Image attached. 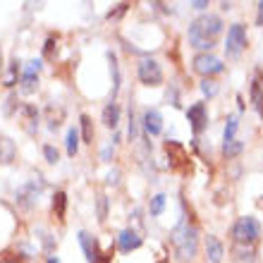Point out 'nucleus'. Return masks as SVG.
Segmentation results:
<instances>
[{"label":"nucleus","instance_id":"obj_12","mask_svg":"<svg viewBox=\"0 0 263 263\" xmlns=\"http://www.w3.org/2000/svg\"><path fill=\"white\" fill-rule=\"evenodd\" d=\"M118 122H120V105L115 103V101H110V103L103 108V125L105 127H118Z\"/></svg>","mask_w":263,"mask_h":263},{"label":"nucleus","instance_id":"obj_11","mask_svg":"<svg viewBox=\"0 0 263 263\" xmlns=\"http://www.w3.org/2000/svg\"><path fill=\"white\" fill-rule=\"evenodd\" d=\"M79 244H82L84 254H86V261L89 263H96L98 261V247H96V239L86 232H79Z\"/></svg>","mask_w":263,"mask_h":263},{"label":"nucleus","instance_id":"obj_31","mask_svg":"<svg viewBox=\"0 0 263 263\" xmlns=\"http://www.w3.org/2000/svg\"><path fill=\"white\" fill-rule=\"evenodd\" d=\"M96 263H108V258H98V261Z\"/></svg>","mask_w":263,"mask_h":263},{"label":"nucleus","instance_id":"obj_17","mask_svg":"<svg viewBox=\"0 0 263 263\" xmlns=\"http://www.w3.org/2000/svg\"><path fill=\"white\" fill-rule=\"evenodd\" d=\"M251 103H254V108H256V110L263 115V91H261V82H254V84H251Z\"/></svg>","mask_w":263,"mask_h":263},{"label":"nucleus","instance_id":"obj_30","mask_svg":"<svg viewBox=\"0 0 263 263\" xmlns=\"http://www.w3.org/2000/svg\"><path fill=\"white\" fill-rule=\"evenodd\" d=\"M46 263H60V258H58V256H48V258H46Z\"/></svg>","mask_w":263,"mask_h":263},{"label":"nucleus","instance_id":"obj_27","mask_svg":"<svg viewBox=\"0 0 263 263\" xmlns=\"http://www.w3.org/2000/svg\"><path fill=\"white\" fill-rule=\"evenodd\" d=\"M0 263H17V256H12V254H0Z\"/></svg>","mask_w":263,"mask_h":263},{"label":"nucleus","instance_id":"obj_21","mask_svg":"<svg viewBox=\"0 0 263 263\" xmlns=\"http://www.w3.org/2000/svg\"><path fill=\"white\" fill-rule=\"evenodd\" d=\"M237 125H239V122H237L235 115H232V118H228V125H225V144H228V141H235Z\"/></svg>","mask_w":263,"mask_h":263},{"label":"nucleus","instance_id":"obj_29","mask_svg":"<svg viewBox=\"0 0 263 263\" xmlns=\"http://www.w3.org/2000/svg\"><path fill=\"white\" fill-rule=\"evenodd\" d=\"M192 5H194L196 10H203V7H208V3H203V0H196V3H192Z\"/></svg>","mask_w":263,"mask_h":263},{"label":"nucleus","instance_id":"obj_15","mask_svg":"<svg viewBox=\"0 0 263 263\" xmlns=\"http://www.w3.org/2000/svg\"><path fill=\"white\" fill-rule=\"evenodd\" d=\"M65 208H67V194L65 192H55V196H53V211H55L58 220H65Z\"/></svg>","mask_w":263,"mask_h":263},{"label":"nucleus","instance_id":"obj_22","mask_svg":"<svg viewBox=\"0 0 263 263\" xmlns=\"http://www.w3.org/2000/svg\"><path fill=\"white\" fill-rule=\"evenodd\" d=\"M43 156H46V160H48L50 165H55L58 160H60V153H58L55 146H43Z\"/></svg>","mask_w":263,"mask_h":263},{"label":"nucleus","instance_id":"obj_10","mask_svg":"<svg viewBox=\"0 0 263 263\" xmlns=\"http://www.w3.org/2000/svg\"><path fill=\"white\" fill-rule=\"evenodd\" d=\"M144 129H146V134H151V137L160 134V129H163V118H160L158 110L148 108V110L144 112Z\"/></svg>","mask_w":263,"mask_h":263},{"label":"nucleus","instance_id":"obj_25","mask_svg":"<svg viewBox=\"0 0 263 263\" xmlns=\"http://www.w3.org/2000/svg\"><path fill=\"white\" fill-rule=\"evenodd\" d=\"M127 3H122V5H118V10H115V12H108V20H115V17H122V14L127 12Z\"/></svg>","mask_w":263,"mask_h":263},{"label":"nucleus","instance_id":"obj_1","mask_svg":"<svg viewBox=\"0 0 263 263\" xmlns=\"http://www.w3.org/2000/svg\"><path fill=\"white\" fill-rule=\"evenodd\" d=\"M222 34V20L218 14H201L189 24V43L199 50H211Z\"/></svg>","mask_w":263,"mask_h":263},{"label":"nucleus","instance_id":"obj_13","mask_svg":"<svg viewBox=\"0 0 263 263\" xmlns=\"http://www.w3.org/2000/svg\"><path fill=\"white\" fill-rule=\"evenodd\" d=\"M39 69H41L39 60H31V63H27V67H24V89L27 91L34 89V79H36V74H39Z\"/></svg>","mask_w":263,"mask_h":263},{"label":"nucleus","instance_id":"obj_28","mask_svg":"<svg viewBox=\"0 0 263 263\" xmlns=\"http://www.w3.org/2000/svg\"><path fill=\"white\" fill-rule=\"evenodd\" d=\"M256 24L263 27V3H258V17H256Z\"/></svg>","mask_w":263,"mask_h":263},{"label":"nucleus","instance_id":"obj_19","mask_svg":"<svg viewBox=\"0 0 263 263\" xmlns=\"http://www.w3.org/2000/svg\"><path fill=\"white\" fill-rule=\"evenodd\" d=\"M242 153V141H228V144L222 146V156L225 158H235V156H239Z\"/></svg>","mask_w":263,"mask_h":263},{"label":"nucleus","instance_id":"obj_18","mask_svg":"<svg viewBox=\"0 0 263 263\" xmlns=\"http://www.w3.org/2000/svg\"><path fill=\"white\" fill-rule=\"evenodd\" d=\"M65 146H67V153L69 156H74L77 151H79V132L72 127V129H67V141H65Z\"/></svg>","mask_w":263,"mask_h":263},{"label":"nucleus","instance_id":"obj_9","mask_svg":"<svg viewBox=\"0 0 263 263\" xmlns=\"http://www.w3.org/2000/svg\"><path fill=\"white\" fill-rule=\"evenodd\" d=\"M141 247V237L134 232V230H122L118 237V249L125 251V254H129V251L139 249Z\"/></svg>","mask_w":263,"mask_h":263},{"label":"nucleus","instance_id":"obj_20","mask_svg":"<svg viewBox=\"0 0 263 263\" xmlns=\"http://www.w3.org/2000/svg\"><path fill=\"white\" fill-rule=\"evenodd\" d=\"M148 208H151V215H160V213H163V208H165V196L156 194L151 199V206H148Z\"/></svg>","mask_w":263,"mask_h":263},{"label":"nucleus","instance_id":"obj_7","mask_svg":"<svg viewBox=\"0 0 263 263\" xmlns=\"http://www.w3.org/2000/svg\"><path fill=\"white\" fill-rule=\"evenodd\" d=\"M194 69L203 77H211V74H220L225 69V65H222V60L211 55V53H201V55L194 58Z\"/></svg>","mask_w":263,"mask_h":263},{"label":"nucleus","instance_id":"obj_23","mask_svg":"<svg viewBox=\"0 0 263 263\" xmlns=\"http://www.w3.org/2000/svg\"><path fill=\"white\" fill-rule=\"evenodd\" d=\"M201 91H203L206 96H215V93H218V84H215L213 79H203V82H201Z\"/></svg>","mask_w":263,"mask_h":263},{"label":"nucleus","instance_id":"obj_4","mask_svg":"<svg viewBox=\"0 0 263 263\" xmlns=\"http://www.w3.org/2000/svg\"><path fill=\"white\" fill-rule=\"evenodd\" d=\"M247 48V29L244 24H232L228 29V39H225V53L228 58H239L242 55V50Z\"/></svg>","mask_w":263,"mask_h":263},{"label":"nucleus","instance_id":"obj_14","mask_svg":"<svg viewBox=\"0 0 263 263\" xmlns=\"http://www.w3.org/2000/svg\"><path fill=\"white\" fill-rule=\"evenodd\" d=\"M206 251H208V258H211V263H220L222 261V244L218 242L215 237H208Z\"/></svg>","mask_w":263,"mask_h":263},{"label":"nucleus","instance_id":"obj_5","mask_svg":"<svg viewBox=\"0 0 263 263\" xmlns=\"http://www.w3.org/2000/svg\"><path fill=\"white\" fill-rule=\"evenodd\" d=\"M137 74H139V82L146 84V86H160V84H163V69H160V65L156 63V60H151V58H146V60L139 63Z\"/></svg>","mask_w":263,"mask_h":263},{"label":"nucleus","instance_id":"obj_16","mask_svg":"<svg viewBox=\"0 0 263 263\" xmlns=\"http://www.w3.org/2000/svg\"><path fill=\"white\" fill-rule=\"evenodd\" d=\"M79 122H82V137L86 144H93V122H91L89 115H82L79 118Z\"/></svg>","mask_w":263,"mask_h":263},{"label":"nucleus","instance_id":"obj_32","mask_svg":"<svg viewBox=\"0 0 263 263\" xmlns=\"http://www.w3.org/2000/svg\"><path fill=\"white\" fill-rule=\"evenodd\" d=\"M160 263H165V261H160Z\"/></svg>","mask_w":263,"mask_h":263},{"label":"nucleus","instance_id":"obj_26","mask_svg":"<svg viewBox=\"0 0 263 263\" xmlns=\"http://www.w3.org/2000/svg\"><path fill=\"white\" fill-rule=\"evenodd\" d=\"M53 46H55V39L50 36L48 41H46V48H43V53H46V58H50V53H53Z\"/></svg>","mask_w":263,"mask_h":263},{"label":"nucleus","instance_id":"obj_3","mask_svg":"<svg viewBox=\"0 0 263 263\" xmlns=\"http://www.w3.org/2000/svg\"><path fill=\"white\" fill-rule=\"evenodd\" d=\"M232 235H235V239L239 244H251V242H256L258 237H261V225H258L256 218L244 215V218H239V220L235 222Z\"/></svg>","mask_w":263,"mask_h":263},{"label":"nucleus","instance_id":"obj_24","mask_svg":"<svg viewBox=\"0 0 263 263\" xmlns=\"http://www.w3.org/2000/svg\"><path fill=\"white\" fill-rule=\"evenodd\" d=\"M105 218H108V199L98 196V220L105 222Z\"/></svg>","mask_w":263,"mask_h":263},{"label":"nucleus","instance_id":"obj_6","mask_svg":"<svg viewBox=\"0 0 263 263\" xmlns=\"http://www.w3.org/2000/svg\"><path fill=\"white\" fill-rule=\"evenodd\" d=\"M165 153L167 158H170V167L173 170H177V173H189V153L184 151V146L180 144V141H170L167 139L165 144Z\"/></svg>","mask_w":263,"mask_h":263},{"label":"nucleus","instance_id":"obj_2","mask_svg":"<svg viewBox=\"0 0 263 263\" xmlns=\"http://www.w3.org/2000/svg\"><path fill=\"white\" fill-rule=\"evenodd\" d=\"M170 239H173V247H175V251H177L180 261L194 258V254H196V244H199V237H196V230H194V228H189V222L182 220L180 225H177V228L173 230Z\"/></svg>","mask_w":263,"mask_h":263},{"label":"nucleus","instance_id":"obj_8","mask_svg":"<svg viewBox=\"0 0 263 263\" xmlns=\"http://www.w3.org/2000/svg\"><path fill=\"white\" fill-rule=\"evenodd\" d=\"M187 120H189V125H192V129H194V134H201V132L206 129V125H208L206 105H203V103H194L187 110Z\"/></svg>","mask_w":263,"mask_h":263}]
</instances>
